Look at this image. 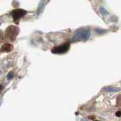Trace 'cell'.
<instances>
[{
  "label": "cell",
  "instance_id": "6da1fadb",
  "mask_svg": "<svg viewBox=\"0 0 121 121\" xmlns=\"http://www.w3.org/2000/svg\"><path fill=\"white\" fill-rule=\"evenodd\" d=\"M19 33V28L16 26H8L5 31V39L8 42H13L16 39Z\"/></svg>",
  "mask_w": 121,
  "mask_h": 121
},
{
  "label": "cell",
  "instance_id": "7a4b0ae2",
  "mask_svg": "<svg viewBox=\"0 0 121 121\" xmlns=\"http://www.w3.org/2000/svg\"><path fill=\"white\" fill-rule=\"evenodd\" d=\"M90 35V32L89 30L87 29H80L78 30L77 32L75 33V35L73 38V41H82L86 40L89 38Z\"/></svg>",
  "mask_w": 121,
  "mask_h": 121
},
{
  "label": "cell",
  "instance_id": "3957f363",
  "mask_svg": "<svg viewBox=\"0 0 121 121\" xmlns=\"http://www.w3.org/2000/svg\"><path fill=\"white\" fill-rule=\"evenodd\" d=\"M70 48V43H64L58 46L54 47L52 49V52L54 53V54H64V53H66Z\"/></svg>",
  "mask_w": 121,
  "mask_h": 121
},
{
  "label": "cell",
  "instance_id": "277c9868",
  "mask_svg": "<svg viewBox=\"0 0 121 121\" xmlns=\"http://www.w3.org/2000/svg\"><path fill=\"white\" fill-rule=\"evenodd\" d=\"M11 16H12L14 21L16 22L19 19H21L22 17H24L26 14V11L23 9H15L11 11Z\"/></svg>",
  "mask_w": 121,
  "mask_h": 121
},
{
  "label": "cell",
  "instance_id": "5b68a950",
  "mask_svg": "<svg viewBox=\"0 0 121 121\" xmlns=\"http://www.w3.org/2000/svg\"><path fill=\"white\" fill-rule=\"evenodd\" d=\"M13 49V46L9 43H5L0 48V53L3 52H9Z\"/></svg>",
  "mask_w": 121,
  "mask_h": 121
},
{
  "label": "cell",
  "instance_id": "8992f818",
  "mask_svg": "<svg viewBox=\"0 0 121 121\" xmlns=\"http://www.w3.org/2000/svg\"><path fill=\"white\" fill-rule=\"evenodd\" d=\"M120 88H117V87L113 86H107L103 89V91L105 92H118L120 91Z\"/></svg>",
  "mask_w": 121,
  "mask_h": 121
},
{
  "label": "cell",
  "instance_id": "52a82bcc",
  "mask_svg": "<svg viewBox=\"0 0 121 121\" xmlns=\"http://www.w3.org/2000/svg\"><path fill=\"white\" fill-rule=\"evenodd\" d=\"M13 77H14V73H13V72H10V73L7 76V79H9V80H10V79H13Z\"/></svg>",
  "mask_w": 121,
  "mask_h": 121
},
{
  "label": "cell",
  "instance_id": "ba28073f",
  "mask_svg": "<svg viewBox=\"0 0 121 121\" xmlns=\"http://www.w3.org/2000/svg\"><path fill=\"white\" fill-rule=\"evenodd\" d=\"M117 104H118V105L120 106V107H121V95H120L118 97V99H117Z\"/></svg>",
  "mask_w": 121,
  "mask_h": 121
},
{
  "label": "cell",
  "instance_id": "9c48e42d",
  "mask_svg": "<svg viewBox=\"0 0 121 121\" xmlns=\"http://www.w3.org/2000/svg\"><path fill=\"white\" fill-rule=\"evenodd\" d=\"M2 89H3V86H2V85H0V93L2 92Z\"/></svg>",
  "mask_w": 121,
  "mask_h": 121
},
{
  "label": "cell",
  "instance_id": "30bf717a",
  "mask_svg": "<svg viewBox=\"0 0 121 121\" xmlns=\"http://www.w3.org/2000/svg\"><path fill=\"white\" fill-rule=\"evenodd\" d=\"M2 32L0 31V43H1V41H2Z\"/></svg>",
  "mask_w": 121,
  "mask_h": 121
},
{
  "label": "cell",
  "instance_id": "8fae6325",
  "mask_svg": "<svg viewBox=\"0 0 121 121\" xmlns=\"http://www.w3.org/2000/svg\"><path fill=\"white\" fill-rule=\"evenodd\" d=\"M117 115L118 116V117H120V116L121 115V112H118V113H117Z\"/></svg>",
  "mask_w": 121,
  "mask_h": 121
},
{
  "label": "cell",
  "instance_id": "7c38bea8",
  "mask_svg": "<svg viewBox=\"0 0 121 121\" xmlns=\"http://www.w3.org/2000/svg\"><path fill=\"white\" fill-rule=\"evenodd\" d=\"M1 74H2V70H0V75H1Z\"/></svg>",
  "mask_w": 121,
  "mask_h": 121
}]
</instances>
